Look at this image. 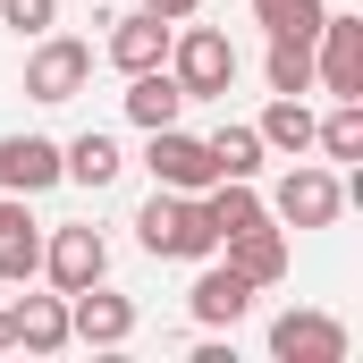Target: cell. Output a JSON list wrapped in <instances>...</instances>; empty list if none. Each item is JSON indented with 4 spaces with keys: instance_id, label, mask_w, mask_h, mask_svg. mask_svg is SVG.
Returning <instances> with one entry per match:
<instances>
[{
    "instance_id": "1",
    "label": "cell",
    "mask_w": 363,
    "mask_h": 363,
    "mask_svg": "<svg viewBox=\"0 0 363 363\" xmlns=\"http://www.w3.org/2000/svg\"><path fill=\"white\" fill-rule=\"evenodd\" d=\"M135 245H144L152 262H211V254H220L203 194H178V186H152V203L135 211Z\"/></svg>"
},
{
    "instance_id": "2",
    "label": "cell",
    "mask_w": 363,
    "mask_h": 363,
    "mask_svg": "<svg viewBox=\"0 0 363 363\" xmlns=\"http://www.w3.org/2000/svg\"><path fill=\"white\" fill-rule=\"evenodd\" d=\"M169 77H178L186 101H228V85H237V43L220 26H178L169 34Z\"/></svg>"
},
{
    "instance_id": "3",
    "label": "cell",
    "mask_w": 363,
    "mask_h": 363,
    "mask_svg": "<svg viewBox=\"0 0 363 363\" xmlns=\"http://www.w3.org/2000/svg\"><path fill=\"white\" fill-rule=\"evenodd\" d=\"M262 203H271V220L287 228V237H304V228H330V220L347 211V186L330 178V169H313V161L296 152V161H287V178H279Z\"/></svg>"
},
{
    "instance_id": "4",
    "label": "cell",
    "mask_w": 363,
    "mask_h": 363,
    "mask_svg": "<svg viewBox=\"0 0 363 363\" xmlns=\"http://www.w3.org/2000/svg\"><path fill=\"white\" fill-rule=\"evenodd\" d=\"M85 85H93V43H77V34H34L26 93H34L43 110H60V101H77Z\"/></svg>"
},
{
    "instance_id": "5",
    "label": "cell",
    "mask_w": 363,
    "mask_h": 363,
    "mask_svg": "<svg viewBox=\"0 0 363 363\" xmlns=\"http://www.w3.org/2000/svg\"><path fill=\"white\" fill-rule=\"evenodd\" d=\"M313 85L330 101H363V17H321V34H313Z\"/></svg>"
},
{
    "instance_id": "6",
    "label": "cell",
    "mask_w": 363,
    "mask_h": 363,
    "mask_svg": "<svg viewBox=\"0 0 363 363\" xmlns=\"http://www.w3.org/2000/svg\"><path fill=\"white\" fill-rule=\"evenodd\" d=\"M43 271H51L60 296H77V287H93V279H110V237H101L93 220L51 228V237H43Z\"/></svg>"
},
{
    "instance_id": "7",
    "label": "cell",
    "mask_w": 363,
    "mask_h": 363,
    "mask_svg": "<svg viewBox=\"0 0 363 363\" xmlns=\"http://www.w3.org/2000/svg\"><path fill=\"white\" fill-rule=\"evenodd\" d=\"M271 355L279 363H347V321H338V313L287 304V313L271 321Z\"/></svg>"
},
{
    "instance_id": "8",
    "label": "cell",
    "mask_w": 363,
    "mask_h": 363,
    "mask_svg": "<svg viewBox=\"0 0 363 363\" xmlns=\"http://www.w3.org/2000/svg\"><path fill=\"white\" fill-rule=\"evenodd\" d=\"M68 338H85V347H127L135 338V296H118L110 279H93L68 296Z\"/></svg>"
},
{
    "instance_id": "9",
    "label": "cell",
    "mask_w": 363,
    "mask_h": 363,
    "mask_svg": "<svg viewBox=\"0 0 363 363\" xmlns=\"http://www.w3.org/2000/svg\"><path fill=\"white\" fill-rule=\"evenodd\" d=\"M144 169H152V186H178V194H203V186L220 178V169H211V144H203V135H186V127H152Z\"/></svg>"
},
{
    "instance_id": "10",
    "label": "cell",
    "mask_w": 363,
    "mask_h": 363,
    "mask_svg": "<svg viewBox=\"0 0 363 363\" xmlns=\"http://www.w3.org/2000/svg\"><path fill=\"white\" fill-rule=\"evenodd\" d=\"M254 296H262V287H254L245 271H228V262H211V271H203L194 287H186V313H194L203 330H237V321L254 313Z\"/></svg>"
},
{
    "instance_id": "11",
    "label": "cell",
    "mask_w": 363,
    "mask_h": 363,
    "mask_svg": "<svg viewBox=\"0 0 363 363\" xmlns=\"http://www.w3.org/2000/svg\"><path fill=\"white\" fill-rule=\"evenodd\" d=\"M169 17H152V9H135V17H110V68L118 77H144V68H169Z\"/></svg>"
},
{
    "instance_id": "12",
    "label": "cell",
    "mask_w": 363,
    "mask_h": 363,
    "mask_svg": "<svg viewBox=\"0 0 363 363\" xmlns=\"http://www.w3.org/2000/svg\"><path fill=\"white\" fill-rule=\"evenodd\" d=\"M60 186V144L51 135H0V194H51Z\"/></svg>"
},
{
    "instance_id": "13",
    "label": "cell",
    "mask_w": 363,
    "mask_h": 363,
    "mask_svg": "<svg viewBox=\"0 0 363 363\" xmlns=\"http://www.w3.org/2000/svg\"><path fill=\"white\" fill-rule=\"evenodd\" d=\"M9 347L60 355V347H68V296H60V287H51V296H17V304H9Z\"/></svg>"
},
{
    "instance_id": "14",
    "label": "cell",
    "mask_w": 363,
    "mask_h": 363,
    "mask_svg": "<svg viewBox=\"0 0 363 363\" xmlns=\"http://www.w3.org/2000/svg\"><path fill=\"white\" fill-rule=\"evenodd\" d=\"M43 271V220L26 211V194H0V279L26 287Z\"/></svg>"
},
{
    "instance_id": "15",
    "label": "cell",
    "mask_w": 363,
    "mask_h": 363,
    "mask_svg": "<svg viewBox=\"0 0 363 363\" xmlns=\"http://www.w3.org/2000/svg\"><path fill=\"white\" fill-rule=\"evenodd\" d=\"M228 245V271H245L254 287H279L287 279V228L262 220V228H237V237H220Z\"/></svg>"
},
{
    "instance_id": "16",
    "label": "cell",
    "mask_w": 363,
    "mask_h": 363,
    "mask_svg": "<svg viewBox=\"0 0 363 363\" xmlns=\"http://www.w3.org/2000/svg\"><path fill=\"white\" fill-rule=\"evenodd\" d=\"M118 169H127V152H118V144H110L101 127H85L77 144H60V178L93 186V194H101V186H118Z\"/></svg>"
},
{
    "instance_id": "17",
    "label": "cell",
    "mask_w": 363,
    "mask_h": 363,
    "mask_svg": "<svg viewBox=\"0 0 363 363\" xmlns=\"http://www.w3.org/2000/svg\"><path fill=\"white\" fill-rule=\"evenodd\" d=\"M178 110H186V93L169 68H144V77H127V118L152 135V127H178Z\"/></svg>"
},
{
    "instance_id": "18",
    "label": "cell",
    "mask_w": 363,
    "mask_h": 363,
    "mask_svg": "<svg viewBox=\"0 0 363 363\" xmlns=\"http://www.w3.org/2000/svg\"><path fill=\"white\" fill-rule=\"evenodd\" d=\"M254 135H262V152H313V110H304V93H279L271 110L254 118Z\"/></svg>"
},
{
    "instance_id": "19",
    "label": "cell",
    "mask_w": 363,
    "mask_h": 363,
    "mask_svg": "<svg viewBox=\"0 0 363 363\" xmlns=\"http://www.w3.org/2000/svg\"><path fill=\"white\" fill-rule=\"evenodd\" d=\"M203 144H211V169H220V178H262V135H254V127L228 118V127H211Z\"/></svg>"
},
{
    "instance_id": "20",
    "label": "cell",
    "mask_w": 363,
    "mask_h": 363,
    "mask_svg": "<svg viewBox=\"0 0 363 363\" xmlns=\"http://www.w3.org/2000/svg\"><path fill=\"white\" fill-rule=\"evenodd\" d=\"M262 77H271V93H313V43L271 34V51H262Z\"/></svg>"
},
{
    "instance_id": "21",
    "label": "cell",
    "mask_w": 363,
    "mask_h": 363,
    "mask_svg": "<svg viewBox=\"0 0 363 363\" xmlns=\"http://www.w3.org/2000/svg\"><path fill=\"white\" fill-rule=\"evenodd\" d=\"M313 144L330 161H363V101H330V118H313Z\"/></svg>"
},
{
    "instance_id": "22",
    "label": "cell",
    "mask_w": 363,
    "mask_h": 363,
    "mask_svg": "<svg viewBox=\"0 0 363 363\" xmlns=\"http://www.w3.org/2000/svg\"><path fill=\"white\" fill-rule=\"evenodd\" d=\"M321 17H330L321 0H254V26H262V34H296V43H313Z\"/></svg>"
},
{
    "instance_id": "23",
    "label": "cell",
    "mask_w": 363,
    "mask_h": 363,
    "mask_svg": "<svg viewBox=\"0 0 363 363\" xmlns=\"http://www.w3.org/2000/svg\"><path fill=\"white\" fill-rule=\"evenodd\" d=\"M0 26H17V34H51V26H60V0H0Z\"/></svg>"
},
{
    "instance_id": "24",
    "label": "cell",
    "mask_w": 363,
    "mask_h": 363,
    "mask_svg": "<svg viewBox=\"0 0 363 363\" xmlns=\"http://www.w3.org/2000/svg\"><path fill=\"white\" fill-rule=\"evenodd\" d=\"M144 9H152V17H169V26H186V17H194L203 0H144Z\"/></svg>"
},
{
    "instance_id": "25",
    "label": "cell",
    "mask_w": 363,
    "mask_h": 363,
    "mask_svg": "<svg viewBox=\"0 0 363 363\" xmlns=\"http://www.w3.org/2000/svg\"><path fill=\"white\" fill-rule=\"evenodd\" d=\"M0 355H9V304H0Z\"/></svg>"
}]
</instances>
